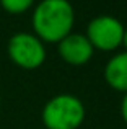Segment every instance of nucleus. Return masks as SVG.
<instances>
[{"instance_id":"obj_7","label":"nucleus","mask_w":127,"mask_h":129,"mask_svg":"<svg viewBox=\"0 0 127 129\" xmlns=\"http://www.w3.org/2000/svg\"><path fill=\"white\" fill-rule=\"evenodd\" d=\"M34 3V0H0V5L10 13H23Z\"/></svg>"},{"instance_id":"obj_9","label":"nucleus","mask_w":127,"mask_h":129,"mask_svg":"<svg viewBox=\"0 0 127 129\" xmlns=\"http://www.w3.org/2000/svg\"><path fill=\"white\" fill-rule=\"evenodd\" d=\"M122 46L125 47L127 51V28H124V36H122Z\"/></svg>"},{"instance_id":"obj_8","label":"nucleus","mask_w":127,"mask_h":129,"mask_svg":"<svg viewBox=\"0 0 127 129\" xmlns=\"http://www.w3.org/2000/svg\"><path fill=\"white\" fill-rule=\"evenodd\" d=\"M121 114H122V119L127 123V91L124 93V98L121 101Z\"/></svg>"},{"instance_id":"obj_2","label":"nucleus","mask_w":127,"mask_h":129,"mask_svg":"<svg viewBox=\"0 0 127 129\" xmlns=\"http://www.w3.org/2000/svg\"><path fill=\"white\" fill-rule=\"evenodd\" d=\"M41 116L47 129H77L85 119V106L75 95L59 93L44 105Z\"/></svg>"},{"instance_id":"obj_5","label":"nucleus","mask_w":127,"mask_h":129,"mask_svg":"<svg viewBox=\"0 0 127 129\" xmlns=\"http://www.w3.org/2000/svg\"><path fill=\"white\" fill-rule=\"evenodd\" d=\"M59 44V54L65 62L72 66H82L86 64L93 56L95 47L88 41L85 35L82 33H70L64 39L57 43Z\"/></svg>"},{"instance_id":"obj_1","label":"nucleus","mask_w":127,"mask_h":129,"mask_svg":"<svg viewBox=\"0 0 127 129\" xmlns=\"http://www.w3.org/2000/svg\"><path fill=\"white\" fill-rule=\"evenodd\" d=\"M31 23L42 43H59L72 33L75 10L69 0H41L33 12Z\"/></svg>"},{"instance_id":"obj_3","label":"nucleus","mask_w":127,"mask_h":129,"mask_svg":"<svg viewBox=\"0 0 127 129\" xmlns=\"http://www.w3.org/2000/svg\"><path fill=\"white\" fill-rule=\"evenodd\" d=\"M8 56L16 66L23 69H38L46 60V47L44 43L33 33H15L8 39Z\"/></svg>"},{"instance_id":"obj_4","label":"nucleus","mask_w":127,"mask_h":129,"mask_svg":"<svg viewBox=\"0 0 127 129\" xmlns=\"http://www.w3.org/2000/svg\"><path fill=\"white\" fill-rule=\"evenodd\" d=\"M85 36L93 47H98L101 51H112L122 44L124 25L116 16L99 15L88 23Z\"/></svg>"},{"instance_id":"obj_6","label":"nucleus","mask_w":127,"mask_h":129,"mask_svg":"<svg viewBox=\"0 0 127 129\" xmlns=\"http://www.w3.org/2000/svg\"><path fill=\"white\" fill-rule=\"evenodd\" d=\"M104 80L116 90L127 91V51L117 52L106 62Z\"/></svg>"}]
</instances>
